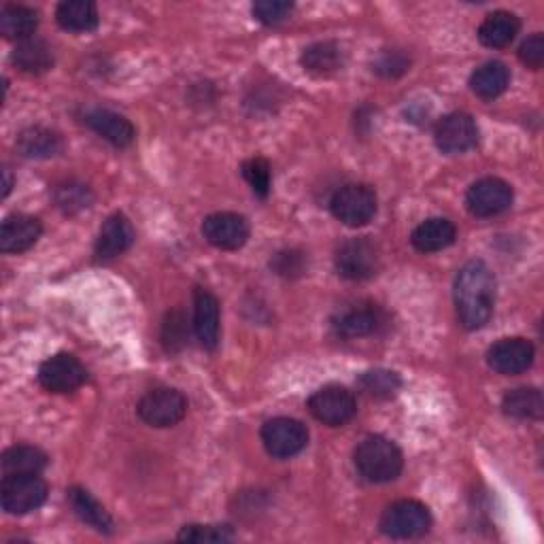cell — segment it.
I'll use <instances>...</instances> for the list:
<instances>
[{
	"label": "cell",
	"mask_w": 544,
	"mask_h": 544,
	"mask_svg": "<svg viewBox=\"0 0 544 544\" xmlns=\"http://www.w3.org/2000/svg\"><path fill=\"white\" fill-rule=\"evenodd\" d=\"M455 309L466 330H479L496 306V277L483 260H470L455 277Z\"/></svg>",
	"instance_id": "1"
},
{
	"label": "cell",
	"mask_w": 544,
	"mask_h": 544,
	"mask_svg": "<svg viewBox=\"0 0 544 544\" xmlns=\"http://www.w3.org/2000/svg\"><path fill=\"white\" fill-rule=\"evenodd\" d=\"M353 462L364 481L389 483L400 476L404 457L396 442L385 436H368L355 447Z\"/></svg>",
	"instance_id": "2"
},
{
	"label": "cell",
	"mask_w": 544,
	"mask_h": 544,
	"mask_svg": "<svg viewBox=\"0 0 544 544\" xmlns=\"http://www.w3.org/2000/svg\"><path fill=\"white\" fill-rule=\"evenodd\" d=\"M377 194L364 183H349L334 192L330 200L332 215L349 228H362L377 215Z\"/></svg>",
	"instance_id": "3"
},
{
	"label": "cell",
	"mask_w": 544,
	"mask_h": 544,
	"mask_svg": "<svg viewBox=\"0 0 544 544\" xmlns=\"http://www.w3.org/2000/svg\"><path fill=\"white\" fill-rule=\"evenodd\" d=\"M379 527L389 538H419L430 532L432 515L417 500H398L383 510Z\"/></svg>",
	"instance_id": "4"
},
{
	"label": "cell",
	"mask_w": 544,
	"mask_h": 544,
	"mask_svg": "<svg viewBox=\"0 0 544 544\" xmlns=\"http://www.w3.org/2000/svg\"><path fill=\"white\" fill-rule=\"evenodd\" d=\"M336 272L349 281H366L379 272L381 255L379 247L370 238H351L336 249L334 255Z\"/></svg>",
	"instance_id": "5"
},
{
	"label": "cell",
	"mask_w": 544,
	"mask_h": 544,
	"mask_svg": "<svg viewBox=\"0 0 544 544\" xmlns=\"http://www.w3.org/2000/svg\"><path fill=\"white\" fill-rule=\"evenodd\" d=\"M47 483L39 474L5 476L0 485V504L9 515H28L47 500Z\"/></svg>",
	"instance_id": "6"
},
{
	"label": "cell",
	"mask_w": 544,
	"mask_h": 544,
	"mask_svg": "<svg viewBox=\"0 0 544 544\" xmlns=\"http://www.w3.org/2000/svg\"><path fill=\"white\" fill-rule=\"evenodd\" d=\"M136 413L151 428H173L185 417L187 400L179 389L156 387L141 398Z\"/></svg>",
	"instance_id": "7"
},
{
	"label": "cell",
	"mask_w": 544,
	"mask_h": 544,
	"mask_svg": "<svg viewBox=\"0 0 544 544\" xmlns=\"http://www.w3.org/2000/svg\"><path fill=\"white\" fill-rule=\"evenodd\" d=\"M262 442L272 457L289 459L309 445V430L298 419L275 417L262 425Z\"/></svg>",
	"instance_id": "8"
},
{
	"label": "cell",
	"mask_w": 544,
	"mask_h": 544,
	"mask_svg": "<svg viewBox=\"0 0 544 544\" xmlns=\"http://www.w3.org/2000/svg\"><path fill=\"white\" fill-rule=\"evenodd\" d=\"M311 415L330 428H340V425L349 423L355 417L357 404L351 391L340 385L321 387L309 398Z\"/></svg>",
	"instance_id": "9"
},
{
	"label": "cell",
	"mask_w": 544,
	"mask_h": 544,
	"mask_svg": "<svg viewBox=\"0 0 544 544\" xmlns=\"http://www.w3.org/2000/svg\"><path fill=\"white\" fill-rule=\"evenodd\" d=\"M88 381V370L71 353L49 357L39 368V383L51 394H71Z\"/></svg>",
	"instance_id": "10"
},
{
	"label": "cell",
	"mask_w": 544,
	"mask_h": 544,
	"mask_svg": "<svg viewBox=\"0 0 544 544\" xmlns=\"http://www.w3.org/2000/svg\"><path fill=\"white\" fill-rule=\"evenodd\" d=\"M513 204V187L498 177L474 181L466 192V207L474 217L500 215Z\"/></svg>",
	"instance_id": "11"
},
{
	"label": "cell",
	"mask_w": 544,
	"mask_h": 544,
	"mask_svg": "<svg viewBox=\"0 0 544 544\" xmlns=\"http://www.w3.org/2000/svg\"><path fill=\"white\" fill-rule=\"evenodd\" d=\"M436 147L442 153H466L479 145V126L468 113H449L440 119L434 130Z\"/></svg>",
	"instance_id": "12"
},
{
	"label": "cell",
	"mask_w": 544,
	"mask_h": 544,
	"mask_svg": "<svg viewBox=\"0 0 544 544\" xmlns=\"http://www.w3.org/2000/svg\"><path fill=\"white\" fill-rule=\"evenodd\" d=\"M249 224L238 213H213L202 221V236L217 249L236 251L249 241Z\"/></svg>",
	"instance_id": "13"
},
{
	"label": "cell",
	"mask_w": 544,
	"mask_h": 544,
	"mask_svg": "<svg viewBox=\"0 0 544 544\" xmlns=\"http://www.w3.org/2000/svg\"><path fill=\"white\" fill-rule=\"evenodd\" d=\"M534 345L525 338H502L487 351V364L498 374H521L534 364Z\"/></svg>",
	"instance_id": "14"
},
{
	"label": "cell",
	"mask_w": 544,
	"mask_h": 544,
	"mask_svg": "<svg viewBox=\"0 0 544 544\" xmlns=\"http://www.w3.org/2000/svg\"><path fill=\"white\" fill-rule=\"evenodd\" d=\"M383 323L385 319L377 304H355L340 311L332 319L334 332L343 338H362L377 334L383 328Z\"/></svg>",
	"instance_id": "15"
},
{
	"label": "cell",
	"mask_w": 544,
	"mask_h": 544,
	"mask_svg": "<svg viewBox=\"0 0 544 544\" xmlns=\"http://www.w3.org/2000/svg\"><path fill=\"white\" fill-rule=\"evenodd\" d=\"M43 234V226L32 215H9L0 226V251L3 253H22L28 251Z\"/></svg>",
	"instance_id": "16"
},
{
	"label": "cell",
	"mask_w": 544,
	"mask_h": 544,
	"mask_svg": "<svg viewBox=\"0 0 544 544\" xmlns=\"http://www.w3.org/2000/svg\"><path fill=\"white\" fill-rule=\"evenodd\" d=\"M134 243V228L130 219L122 213H113L105 219L102 224L98 238H96V258L100 260H111L128 251Z\"/></svg>",
	"instance_id": "17"
},
{
	"label": "cell",
	"mask_w": 544,
	"mask_h": 544,
	"mask_svg": "<svg viewBox=\"0 0 544 544\" xmlns=\"http://www.w3.org/2000/svg\"><path fill=\"white\" fill-rule=\"evenodd\" d=\"M194 332L204 349L219 343V300L204 287L194 289Z\"/></svg>",
	"instance_id": "18"
},
{
	"label": "cell",
	"mask_w": 544,
	"mask_h": 544,
	"mask_svg": "<svg viewBox=\"0 0 544 544\" xmlns=\"http://www.w3.org/2000/svg\"><path fill=\"white\" fill-rule=\"evenodd\" d=\"M83 122L113 147H128L134 141V126L124 115L109 109H92L85 113Z\"/></svg>",
	"instance_id": "19"
},
{
	"label": "cell",
	"mask_w": 544,
	"mask_h": 544,
	"mask_svg": "<svg viewBox=\"0 0 544 544\" xmlns=\"http://www.w3.org/2000/svg\"><path fill=\"white\" fill-rule=\"evenodd\" d=\"M457 230L445 217H432L425 219L423 224H419L413 234H411V243L417 251L421 253H436L447 249L455 243Z\"/></svg>",
	"instance_id": "20"
},
{
	"label": "cell",
	"mask_w": 544,
	"mask_h": 544,
	"mask_svg": "<svg viewBox=\"0 0 544 544\" xmlns=\"http://www.w3.org/2000/svg\"><path fill=\"white\" fill-rule=\"evenodd\" d=\"M300 62L306 73H311L315 77H330L343 68L345 54H343V47H340L338 43L321 41L306 47Z\"/></svg>",
	"instance_id": "21"
},
{
	"label": "cell",
	"mask_w": 544,
	"mask_h": 544,
	"mask_svg": "<svg viewBox=\"0 0 544 544\" xmlns=\"http://www.w3.org/2000/svg\"><path fill=\"white\" fill-rule=\"evenodd\" d=\"M11 62L20 68L22 73L41 75L54 66V54H51V47L47 45V41L39 37H30L24 41H17L11 54Z\"/></svg>",
	"instance_id": "22"
},
{
	"label": "cell",
	"mask_w": 544,
	"mask_h": 544,
	"mask_svg": "<svg viewBox=\"0 0 544 544\" xmlns=\"http://www.w3.org/2000/svg\"><path fill=\"white\" fill-rule=\"evenodd\" d=\"M519 30H521V22L515 13L496 11V13H489L483 20V24L479 26V41L485 47L502 49L515 41Z\"/></svg>",
	"instance_id": "23"
},
{
	"label": "cell",
	"mask_w": 544,
	"mask_h": 544,
	"mask_svg": "<svg viewBox=\"0 0 544 544\" xmlns=\"http://www.w3.org/2000/svg\"><path fill=\"white\" fill-rule=\"evenodd\" d=\"M68 504L75 510V515L88 523L90 527H94L96 532L100 534H111L113 532V519L105 510L92 493L83 487H73L68 489Z\"/></svg>",
	"instance_id": "24"
},
{
	"label": "cell",
	"mask_w": 544,
	"mask_h": 544,
	"mask_svg": "<svg viewBox=\"0 0 544 544\" xmlns=\"http://www.w3.org/2000/svg\"><path fill=\"white\" fill-rule=\"evenodd\" d=\"M17 151L30 160L54 158L62 151V139L54 130L43 128V126H32L17 136Z\"/></svg>",
	"instance_id": "25"
},
{
	"label": "cell",
	"mask_w": 544,
	"mask_h": 544,
	"mask_svg": "<svg viewBox=\"0 0 544 544\" xmlns=\"http://www.w3.org/2000/svg\"><path fill=\"white\" fill-rule=\"evenodd\" d=\"M508 83H510V71L506 68V64L498 60L481 64L470 75V90L483 100L498 98L508 88Z\"/></svg>",
	"instance_id": "26"
},
{
	"label": "cell",
	"mask_w": 544,
	"mask_h": 544,
	"mask_svg": "<svg viewBox=\"0 0 544 544\" xmlns=\"http://www.w3.org/2000/svg\"><path fill=\"white\" fill-rule=\"evenodd\" d=\"M502 411L504 415L521 419V421H534L542 419L544 415V400L540 389L536 387H519L508 391L502 400Z\"/></svg>",
	"instance_id": "27"
},
{
	"label": "cell",
	"mask_w": 544,
	"mask_h": 544,
	"mask_svg": "<svg viewBox=\"0 0 544 544\" xmlns=\"http://www.w3.org/2000/svg\"><path fill=\"white\" fill-rule=\"evenodd\" d=\"M56 20L68 32H92L98 26V9L90 0H64L56 9Z\"/></svg>",
	"instance_id": "28"
},
{
	"label": "cell",
	"mask_w": 544,
	"mask_h": 544,
	"mask_svg": "<svg viewBox=\"0 0 544 544\" xmlns=\"http://www.w3.org/2000/svg\"><path fill=\"white\" fill-rule=\"evenodd\" d=\"M39 26V13L22 5H5L0 11V34L5 39H30Z\"/></svg>",
	"instance_id": "29"
},
{
	"label": "cell",
	"mask_w": 544,
	"mask_h": 544,
	"mask_svg": "<svg viewBox=\"0 0 544 544\" xmlns=\"http://www.w3.org/2000/svg\"><path fill=\"white\" fill-rule=\"evenodd\" d=\"M0 464H3V474L5 476L41 474L47 468V455L37 447L15 445V447H9L3 453Z\"/></svg>",
	"instance_id": "30"
},
{
	"label": "cell",
	"mask_w": 544,
	"mask_h": 544,
	"mask_svg": "<svg viewBox=\"0 0 544 544\" xmlns=\"http://www.w3.org/2000/svg\"><path fill=\"white\" fill-rule=\"evenodd\" d=\"M357 385H360V389L370 398L389 400L398 394L400 387H402V381L398 377V372L377 368V370L364 372L362 377L357 379Z\"/></svg>",
	"instance_id": "31"
},
{
	"label": "cell",
	"mask_w": 544,
	"mask_h": 544,
	"mask_svg": "<svg viewBox=\"0 0 544 544\" xmlns=\"http://www.w3.org/2000/svg\"><path fill=\"white\" fill-rule=\"evenodd\" d=\"M54 200H56V207L62 209L64 213L68 215H75L83 209H88L94 196H92V190L85 183L81 181H75V179H68L60 185H56L54 190Z\"/></svg>",
	"instance_id": "32"
},
{
	"label": "cell",
	"mask_w": 544,
	"mask_h": 544,
	"mask_svg": "<svg viewBox=\"0 0 544 544\" xmlns=\"http://www.w3.org/2000/svg\"><path fill=\"white\" fill-rule=\"evenodd\" d=\"M241 173L249 187L253 190L255 196L266 198L270 194V185H272V173H270V164L264 158H251L243 162Z\"/></svg>",
	"instance_id": "33"
},
{
	"label": "cell",
	"mask_w": 544,
	"mask_h": 544,
	"mask_svg": "<svg viewBox=\"0 0 544 544\" xmlns=\"http://www.w3.org/2000/svg\"><path fill=\"white\" fill-rule=\"evenodd\" d=\"M234 538L230 525H185L179 532L181 542H232Z\"/></svg>",
	"instance_id": "34"
},
{
	"label": "cell",
	"mask_w": 544,
	"mask_h": 544,
	"mask_svg": "<svg viewBox=\"0 0 544 544\" xmlns=\"http://www.w3.org/2000/svg\"><path fill=\"white\" fill-rule=\"evenodd\" d=\"M306 255L298 249H283L270 260V268L283 279H298L306 272Z\"/></svg>",
	"instance_id": "35"
},
{
	"label": "cell",
	"mask_w": 544,
	"mask_h": 544,
	"mask_svg": "<svg viewBox=\"0 0 544 544\" xmlns=\"http://www.w3.org/2000/svg\"><path fill=\"white\" fill-rule=\"evenodd\" d=\"M162 345L168 353H177L187 345V328L181 311L168 313L162 323Z\"/></svg>",
	"instance_id": "36"
},
{
	"label": "cell",
	"mask_w": 544,
	"mask_h": 544,
	"mask_svg": "<svg viewBox=\"0 0 544 544\" xmlns=\"http://www.w3.org/2000/svg\"><path fill=\"white\" fill-rule=\"evenodd\" d=\"M251 11L262 24L275 26L294 11V3H287V0H260V3H255L251 7Z\"/></svg>",
	"instance_id": "37"
},
{
	"label": "cell",
	"mask_w": 544,
	"mask_h": 544,
	"mask_svg": "<svg viewBox=\"0 0 544 544\" xmlns=\"http://www.w3.org/2000/svg\"><path fill=\"white\" fill-rule=\"evenodd\" d=\"M408 66H411V62H408L402 51L385 49L377 62H374V73H379L381 77H400L408 71Z\"/></svg>",
	"instance_id": "38"
},
{
	"label": "cell",
	"mask_w": 544,
	"mask_h": 544,
	"mask_svg": "<svg viewBox=\"0 0 544 544\" xmlns=\"http://www.w3.org/2000/svg\"><path fill=\"white\" fill-rule=\"evenodd\" d=\"M519 58L527 68H532V71L542 68V64H544V37L540 32L532 34L530 39H525L521 43Z\"/></svg>",
	"instance_id": "39"
},
{
	"label": "cell",
	"mask_w": 544,
	"mask_h": 544,
	"mask_svg": "<svg viewBox=\"0 0 544 544\" xmlns=\"http://www.w3.org/2000/svg\"><path fill=\"white\" fill-rule=\"evenodd\" d=\"M3 175H5V190H3V196L7 198V196H9V192H11V187H13V179H11V170H9V168H5V170H3Z\"/></svg>",
	"instance_id": "40"
}]
</instances>
